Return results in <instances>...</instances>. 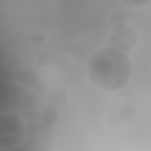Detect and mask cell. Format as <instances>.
Returning a JSON list of instances; mask_svg holds the SVG:
<instances>
[{
	"label": "cell",
	"instance_id": "obj_3",
	"mask_svg": "<svg viewBox=\"0 0 151 151\" xmlns=\"http://www.w3.org/2000/svg\"><path fill=\"white\" fill-rule=\"evenodd\" d=\"M138 41V34L133 27L124 25L112 28V32L107 40V46L118 48L125 53L133 50Z\"/></svg>",
	"mask_w": 151,
	"mask_h": 151
},
{
	"label": "cell",
	"instance_id": "obj_2",
	"mask_svg": "<svg viewBox=\"0 0 151 151\" xmlns=\"http://www.w3.org/2000/svg\"><path fill=\"white\" fill-rule=\"evenodd\" d=\"M25 125L15 113H4L0 117V145L2 147H14L25 137Z\"/></svg>",
	"mask_w": 151,
	"mask_h": 151
},
{
	"label": "cell",
	"instance_id": "obj_6",
	"mask_svg": "<svg viewBox=\"0 0 151 151\" xmlns=\"http://www.w3.org/2000/svg\"><path fill=\"white\" fill-rule=\"evenodd\" d=\"M9 151H25V149H22L20 146H14V147L9 149Z\"/></svg>",
	"mask_w": 151,
	"mask_h": 151
},
{
	"label": "cell",
	"instance_id": "obj_5",
	"mask_svg": "<svg viewBox=\"0 0 151 151\" xmlns=\"http://www.w3.org/2000/svg\"><path fill=\"white\" fill-rule=\"evenodd\" d=\"M119 116H120V118H122L123 120H126V116H130V118L133 119L134 116H136V112H134V109H133L131 105H125V106L120 107V110H119Z\"/></svg>",
	"mask_w": 151,
	"mask_h": 151
},
{
	"label": "cell",
	"instance_id": "obj_1",
	"mask_svg": "<svg viewBox=\"0 0 151 151\" xmlns=\"http://www.w3.org/2000/svg\"><path fill=\"white\" fill-rule=\"evenodd\" d=\"M86 73L96 88L116 92L129 83L132 74V63L127 53L112 46H105L90 54Z\"/></svg>",
	"mask_w": 151,
	"mask_h": 151
},
{
	"label": "cell",
	"instance_id": "obj_4",
	"mask_svg": "<svg viewBox=\"0 0 151 151\" xmlns=\"http://www.w3.org/2000/svg\"><path fill=\"white\" fill-rule=\"evenodd\" d=\"M46 110H47L48 114L45 113V112H42V119H44V122L46 124H53L57 120V113H58V111H55V109H53V107H47Z\"/></svg>",
	"mask_w": 151,
	"mask_h": 151
}]
</instances>
